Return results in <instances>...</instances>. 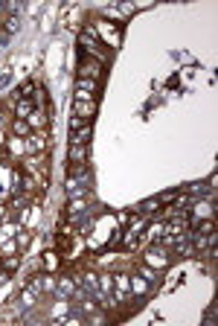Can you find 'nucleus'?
Instances as JSON below:
<instances>
[{
	"label": "nucleus",
	"instance_id": "f257e3e1",
	"mask_svg": "<svg viewBox=\"0 0 218 326\" xmlns=\"http://www.w3.org/2000/svg\"><path fill=\"white\" fill-rule=\"evenodd\" d=\"M143 262H146L149 268H155V271L166 268V265H169V248H166V245H152V248H146Z\"/></svg>",
	"mask_w": 218,
	"mask_h": 326
},
{
	"label": "nucleus",
	"instance_id": "f03ea898",
	"mask_svg": "<svg viewBox=\"0 0 218 326\" xmlns=\"http://www.w3.org/2000/svg\"><path fill=\"white\" fill-rule=\"evenodd\" d=\"M79 79H102V62H96V59H91V56H82L79 59Z\"/></svg>",
	"mask_w": 218,
	"mask_h": 326
},
{
	"label": "nucleus",
	"instance_id": "7ed1b4c3",
	"mask_svg": "<svg viewBox=\"0 0 218 326\" xmlns=\"http://www.w3.org/2000/svg\"><path fill=\"white\" fill-rule=\"evenodd\" d=\"M99 97V82L96 79H76V102H88Z\"/></svg>",
	"mask_w": 218,
	"mask_h": 326
},
{
	"label": "nucleus",
	"instance_id": "20e7f679",
	"mask_svg": "<svg viewBox=\"0 0 218 326\" xmlns=\"http://www.w3.org/2000/svg\"><path fill=\"white\" fill-rule=\"evenodd\" d=\"M85 210H88V196L70 198V204H67V219H70V222H79V219L85 216Z\"/></svg>",
	"mask_w": 218,
	"mask_h": 326
},
{
	"label": "nucleus",
	"instance_id": "39448f33",
	"mask_svg": "<svg viewBox=\"0 0 218 326\" xmlns=\"http://www.w3.org/2000/svg\"><path fill=\"white\" fill-rule=\"evenodd\" d=\"M24 149H27L30 155H41V152L47 149V140H44V134H41V131H32L30 137L24 140Z\"/></svg>",
	"mask_w": 218,
	"mask_h": 326
},
{
	"label": "nucleus",
	"instance_id": "423d86ee",
	"mask_svg": "<svg viewBox=\"0 0 218 326\" xmlns=\"http://www.w3.org/2000/svg\"><path fill=\"white\" fill-rule=\"evenodd\" d=\"M96 108H99V105H96V99H88V102H76V108H73V111H76V117L91 120V117L96 114Z\"/></svg>",
	"mask_w": 218,
	"mask_h": 326
},
{
	"label": "nucleus",
	"instance_id": "0eeeda50",
	"mask_svg": "<svg viewBox=\"0 0 218 326\" xmlns=\"http://www.w3.org/2000/svg\"><path fill=\"white\" fill-rule=\"evenodd\" d=\"M128 292H131V277L128 274H114V294L125 297Z\"/></svg>",
	"mask_w": 218,
	"mask_h": 326
},
{
	"label": "nucleus",
	"instance_id": "6e6552de",
	"mask_svg": "<svg viewBox=\"0 0 218 326\" xmlns=\"http://www.w3.org/2000/svg\"><path fill=\"white\" fill-rule=\"evenodd\" d=\"M30 114H32V99L18 97V102H15V117H18V120H27Z\"/></svg>",
	"mask_w": 218,
	"mask_h": 326
},
{
	"label": "nucleus",
	"instance_id": "1a4fd4ad",
	"mask_svg": "<svg viewBox=\"0 0 218 326\" xmlns=\"http://www.w3.org/2000/svg\"><path fill=\"white\" fill-rule=\"evenodd\" d=\"M93 137V126H85V129L73 131V137H70V143H79V146H88V140Z\"/></svg>",
	"mask_w": 218,
	"mask_h": 326
},
{
	"label": "nucleus",
	"instance_id": "9d476101",
	"mask_svg": "<svg viewBox=\"0 0 218 326\" xmlns=\"http://www.w3.org/2000/svg\"><path fill=\"white\" fill-rule=\"evenodd\" d=\"M67 158H70V163H85V158H88V149H85V146H79V143H70Z\"/></svg>",
	"mask_w": 218,
	"mask_h": 326
},
{
	"label": "nucleus",
	"instance_id": "9b49d317",
	"mask_svg": "<svg viewBox=\"0 0 218 326\" xmlns=\"http://www.w3.org/2000/svg\"><path fill=\"white\" fill-rule=\"evenodd\" d=\"M12 131H15V137H21V140H27V137L32 134L30 123H27V120H18V117L12 120Z\"/></svg>",
	"mask_w": 218,
	"mask_h": 326
},
{
	"label": "nucleus",
	"instance_id": "f8f14e48",
	"mask_svg": "<svg viewBox=\"0 0 218 326\" xmlns=\"http://www.w3.org/2000/svg\"><path fill=\"white\" fill-rule=\"evenodd\" d=\"M131 292L134 294H146L149 292V280H146L143 274H134V277H131Z\"/></svg>",
	"mask_w": 218,
	"mask_h": 326
},
{
	"label": "nucleus",
	"instance_id": "ddd939ff",
	"mask_svg": "<svg viewBox=\"0 0 218 326\" xmlns=\"http://www.w3.org/2000/svg\"><path fill=\"white\" fill-rule=\"evenodd\" d=\"M59 265H62V260H59V251H47L44 254V268L53 274V271H59Z\"/></svg>",
	"mask_w": 218,
	"mask_h": 326
},
{
	"label": "nucleus",
	"instance_id": "4468645a",
	"mask_svg": "<svg viewBox=\"0 0 218 326\" xmlns=\"http://www.w3.org/2000/svg\"><path fill=\"white\" fill-rule=\"evenodd\" d=\"M27 123H30L32 131H41V129H44V114H41V108H32V114L27 117Z\"/></svg>",
	"mask_w": 218,
	"mask_h": 326
},
{
	"label": "nucleus",
	"instance_id": "2eb2a0df",
	"mask_svg": "<svg viewBox=\"0 0 218 326\" xmlns=\"http://www.w3.org/2000/svg\"><path fill=\"white\" fill-rule=\"evenodd\" d=\"M192 236H195V242H192L195 251H204V248H210L216 242V236H204V233H192Z\"/></svg>",
	"mask_w": 218,
	"mask_h": 326
},
{
	"label": "nucleus",
	"instance_id": "dca6fc26",
	"mask_svg": "<svg viewBox=\"0 0 218 326\" xmlns=\"http://www.w3.org/2000/svg\"><path fill=\"white\" fill-rule=\"evenodd\" d=\"M56 292L62 294V297H70V294L76 292V286H73L70 280H59V283H56Z\"/></svg>",
	"mask_w": 218,
	"mask_h": 326
},
{
	"label": "nucleus",
	"instance_id": "f3484780",
	"mask_svg": "<svg viewBox=\"0 0 218 326\" xmlns=\"http://www.w3.org/2000/svg\"><path fill=\"white\" fill-rule=\"evenodd\" d=\"M21 306H24V309H32V306H35V292H32L30 286L21 292Z\"/></svg>",
	"mask_w": 218,
	"mask_h": 326
},
{
	"label": "nucleus",
	"instance_id": "a211bd4d",
	"mask_svg": "<svg viewBox=\"0 0 218 326\" xmlns=\"http://www.w3.org/2000/svg\"><path fill=\"white\" fill-rule=\"evenodd\" d=\"M0 254H3V257H12V254H18V242H15V239H6V242H0Z\"/></svg>",
	"mask_w": 218,
	"mask_h": 326
},
{
	"label": "nucleus",
	"instance_id": "6ab92c4d",
	"mask_svg": "<svg viewBox=\"0 0 218 326\" xmlns=\"http://www.w3.org/2000/svg\"><path fill=\"white\" fill-rule=\"evenodd\" d=\"M15 242H18V248H30V242H32V233H30V230H18V236H15Z\"/></svg>",
	"mask_w": 218,
	"mask_h": 326
},
{
	"label": "nucleus",
	"instance_id": "aec40b11",
	"mask_svg": "<svg viewBox=\"0 0 218 326\" xmlns=\"http://www.w3.org/2000/svg\"><path fill=\"white\" fill-rule=\"evenodd\" d=\"M32 94H35V82H24L18 88V97H24V99H32Z\"/></svg>",
	"mask_w": 218,
	"mask_h": 326
},
{
	"label": "nucleus",
	"instance_id": "412c9836",
	"mask_svg": "<svg viewBox=\"0 0 218 326\" xmlns=\"http://www.w3.org/2000/svg\"><path fill=\"white\" fill-rule=\"evenodd\" d=\"M123 239H125V230H117L111 239H108V251H114V248H120L123 245Z\"/></svg>",
	"mask_w": 218,
	"mask_h": 326
},
{
	"label": "nucleus",
	"instance_id": "4be33fe9",
	"mask_svg": "<svg viewBox=\"0 0 218 326\" xmlns=\"http://www.w3.org/2000/svg\"><path fill=\"white\" fill-rule=\"evenodd\" d=\"M18 265H21V260H18L15 254H12V257H3V268H6L9 274H12V271H18Z\"/></svg>",
	"mask_w": 218,
	"mask_h": 326
},
{
	"label": "nucleus",
	"instance_id": "5701e85b",
	"mask_svg": "<svg viewBox=\"0 0 218 326\" xmlns=\"http://www.w3.org/2000/svg\"><path fill=\"white\" fill-rule=\"evenodd\" d=\"M160 204H163L160 198H152V201H146V204H143V213H157V207H160Z\"/></svg>",
	"mask_w": 218,
	"mask_h": 326
},
{
	"label": "nucleus",
	"instance_id": "b1692460",
	"mask_svg": "<svg viewBox=\"0 0 218 326\" xmlns=\"http://www.w3.org/2000/svg\"><path fill=\"white\" fill-rule=\"evenodd\" d=\"M85 126H91V120H82V117H73V120H70V129H73V131L85 129Z\"/></svg>",
	"mask_w": 218,
	"mask_h": 326
},
{
	"label": "nucleus",
	"instance_id": "393cba45",
	"mask_svg": "<svg viewBox=\"0 0 218 326\" xmlns=\"http://www.w3.org/2000/svg\"><path fill=\"white\" fill-rule=\"evenodd\" d=\"M99 280H102V289H105V292H114V277H111V274H102Z\"/></svg>",
	"mask_w": 218,
	"mask_h": 326
},
{
	"label": "nucleus",
	"instance_id": "a878e982",
	"mask_svg": "<svg viewBox=\"0 0 218 326\" xmlns=\"http://www.w3.org/2000/svg\"><path fill=\"white\" fill-rule=\"evenodd\" d=\"M18 30V18L12 15V18H6V33H15Z\"/></svg>",
	"mask_w": 218,
	"mask_h": 326
},
{
	"label": "nucleus",
	"instance_id": "bb28decb",
	"mask_svg": "<svg viewBox=\"0 0 218 326\" xmlns=\"http://www.w3.org/2000/svg\"><path fill=\"white\" fill-rule=\"evenodd\" d=\"M3 222H9V204L0 201V225H3Z\"/></svg>",
	"mask_w": 218,
	"mask_h": 326
},
{
	"label": "nucleus",
	"instance_id": "cd10ccee",
	"mask_svg": "<svg viewBox=\"0 0 218 326\" xmlns=\"http://www.w3.org/2000/svg\"><path fill=\"white\" fill-rule=\"evenodd\" d=\"M6 149V134H3V129H0V152Z\"/></svg>",
	"mask_w": 218,
	"mask_h": 326
}]
</instances>
